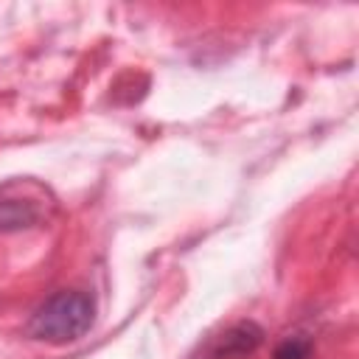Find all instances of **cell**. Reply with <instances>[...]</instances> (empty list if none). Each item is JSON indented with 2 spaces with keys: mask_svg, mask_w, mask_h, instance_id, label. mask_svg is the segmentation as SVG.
Returning <instances> with one entry per match:
<instances>
[{
  "mask_svg": "<svg viewBox=\"0 0 359 359\" xmlns=\"http://www.w3.org/2000/svg\"><path fill=\"white\" fill-rule=\"evenodd\" d=\"M20 185H6L0 188V233H14L34 227L45 216V199L39 196H20Z\"/></svg>",
  "mask_w": 359,
  "mask_h": 359,
  "instance_id": "obj_3",
  "label": "cell"
},
{
  "mask_svg": "<svg viewBox=\"0 0 359 359\" xmlns=\"http://www.w3.org/2000/svg\"><path fill=\"white\" fill-rule=\"evenodd\" d=\"M95 320V300L81 289H59L45 297L28 317L25 331L31 339L65 345L81 339Z\"/></svg>",
  "mask_w": 359,
  "mask_h": 359,
  "instance_id": "obj_1",
  "label": "cell"
},
{
  "mask_svg": "<svg viewBox=\"0 0 359 359\" xmlns=\"http://www.w3.org/2000/svg\"><path fill=\"white\" fill-rule=\"evenodd\" d=\"M261 339H264L261 325H255L252 320H241L224 328L219 337L208 339L194 359H247L261 345Z\"/></svg>",
  "mask_w": 359,
  "mask_h": 359,
  "instance_id": "obj_2",
  "label": "cell"
},
{
  "mask_svg": "<svg viewBox=\"0 0 359 359\" xmlns=\"http://www.w3.org/2000/svg\"><path fill=\"white\" fill-rule=\"evenodd\" d=\"M311 351H314L311 337L294 331V334H286V337L275 345L272 359H311Z\"/></svg>",
  "mask_w": 359,
  "mask_h": 359,
  "instance_id": "obj_4",
  "label": "cell"
}]
</instances>
